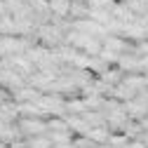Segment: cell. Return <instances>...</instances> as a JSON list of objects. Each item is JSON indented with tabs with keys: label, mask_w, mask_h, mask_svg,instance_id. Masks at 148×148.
<instances>
[{
	"label": "cell",
	"mask_w": 148,
	"mask_h": 148,
	"mask_svg": "<svg viewBox=\"0 0 148 148\" xmlns=\"http://www.w3.org/2000/svg\"><path fill=\"white\" fill-rule=\"evenodd\" d=\"M19 132L24 139H35V136H45L49 134L47 129V120L45 118H19Z\"/></svg>",
	"instance_id": "obj_1"
},
{
	"label": "cell",
	"mask_w": 148,
	"mask_h": 148,
	"mask_svg": "<svg viewBox=\"0 0 148 148\" xmlns=\"http://www.w3.org/2000/svg\"><path fill=\"white\" fill-rule=\"evenodd\" d=\"M66 110H68V115H85V113H87V103H85L82 97L68 99V101H66Z\"/></svg>",
	"instance_id": "obj_2"
},
{
	"label": "cell",
	"mask_w": 148,
	"mask_h": 148,
	"mask_svg": "<svg viewBox=\"0 0 148 148\" xmlns=\"http://www.w3.org/2000/svg\"><path fill=\"white\" fill-rule=\"evenodd\" d=\"M87 7L89 10H106V12H113L118 7V0H87Z\"/></svg>",
	"instance_id": "obj_3"
},
{
	"label": "cell",
	"mask_w": 148,
	"mask_h": 148,
	"mask_svg": "<svg viewBox=\"0 0 148 148\" xmlns=\"http://www.w3.org/2000/svg\"><path fill=\"white\" fill-rule=\"evenodd\" d=\"M127 148H146V143H143L141 139H132V141L127 143Z\"/></svg>",
	"instance_id": "obj_4"
}]
</instances>
